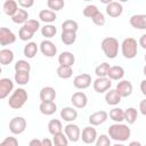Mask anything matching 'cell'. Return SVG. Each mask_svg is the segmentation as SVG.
Here are the masks:
<instances>
[{"label":"cell","instance_id":"obj_7","mask_svg":"<svg viewBox=\"0 0 146 146\" xmlns=\"http://www.w3.org/2000/svg\"><path fill=\"white\" fill-rule=\"evenodd\" d=\"M92 87L94 90L98 94L107 92L112 87V80H110L108 78H97L92 82Z\"/></svg>","mask_w":146,"mask_h":146},{"label":"cell","instance_id":"obj_49","mask_svg":"<svg viewBox=\"0 0 146 146\" xmlns=\"http://www.w3.org/2000/svg\"><path fill=\"white\" fill-rule=\"evenodd\" d=\"M29 146H42V140H40L38 138H33L30 140Z\"/></svg>","mask_w":146,"mask_h":146},{"label":"cell","instance_id":"obj_32","mask_svg":"<svg viewBox=\"0 0 146 146\" xmlns=\"http://www.w3.org/2000/svg\"><path fill=\"white\" fill-rule=\"evenodd\" d=\"M60 40L66 46H71L76 41V32H65L62 31L60 34Z\"/></svg>","mask_w":146,"mask_h":146},{"label":"cell","instance_id":"obj_15","mask_svg":"<svg viewBox=\"0 0 146 146\" xmlns=\"http://www.w3.org/2000/svg\"><path fill=\"white\" fill-rule=\"evenodd\" d=\"M123 13V7L122 3L117 2V1H111L107 6H106V14L110 17L116 18L119 16H121Z\"/></svg>","mask_w":146,"mask_h":146},{"label":"cell","instance_id":"obj_37","mask_svg":"<svg viewBox=\"0 0 146 146\" xmlns=\"http://www.w3.org/2000/svg\"><path fill=\"white\" fill-rule=\"evenodd\" d=\"M14 68H15V72H26V73H30L31 72V64L27 60L19 59V60L16 62Z\"/></svg>","mask_w":146,"mask_h":146},{"label":"cell","instance_id":"obj_34","mask_svg":"<svg viewBox=\"0 0 146 146\" xmlns=\"http://www.w3.org/2000/svg\"><path fill=\"white\" fill-rule=\"evenodd\" d=\"M56 33H57V29H56V26L52 25V24H46L44 26L41 27V34H42L44 38H47V39L54 38V36L56 35Z\"/></svg>","mask_w":146,"mask_h":146},{"label":"cell","instance_id":"obj_53","mask_svg":"<svg viewBox=\"0 0 146 146\" xmlns=\"http://www.w3.org/2000/svg\"><path fill=\"white\" fill-rule=\"evenodd\" d=\"M128 146H141V144H140L139 141H137V140H133V141L129 143V145H128Z\"/></svg>","mask_w":146,"mask_h":146},{"label":"cell","instance_id":"obj_1","mask_svg":"<svg viewBox=\"0 0 146 146\" xmlns=\"http://www.w3.org/2000/svg\"><path fill=\"white\" fill-rule=\"evenodd\" d=\"M108 137L116 141H125L129 139L131 135V130L128 124L123 123H114L108 128Z\"/></svg>","mask_w":146,"mask_h":146},{"label":"cell","instance_id":"obj_55","mask_svg":"<svg viewBox=\"0 0 146 146\" xmlns=\"http://www.w3.org/2000/svg\"><path fill=\"white\" fill-rule=\"evenodd\" d=\"M113 146H125V145H123V144H114Z\"/></svg>","mask_w":146,"mask_h":146},{"label":"cell","instance_id":"obj_38","mask_svg":"<svg viewBox=\"0 0 146 146\" xmlns=\"http://www.w3.org/2000/svg\"><path fill=\"white\" fill-rule=\"evenodd\" d=\"M14 79H15V82L17 84L25 86L30 81V73H26V72H16Z\"/></svg>","mask_w":146,"mask_h":146},{"label":"cell","instance_id":"obj_24","mask_svg":"<svg viewBox=\"0 0 146 146\" xmlns=\"http://www.w3.org/2000/svg\"><path fill=\"white\" fill-rule=\"evenodd\" d=\"M75 62V57L71 51H63L59 56H58V63L59 65L63 66H73Z\"/></svg>","mask_w":146,"mask_h":146},{"label":"cell","instance_id":"obj_26","mask_svg":"<svg viewBox=\"0 0 146 146\" xmlns=\"http://www.w3.org/2000/svg\"><path fill=\"white\" fill-rule=\"evenodd\" d=\"M29 13L27 10L23 9V8H19L18 11L11 17V21L15 23V24H25L29 19Z\"/></svg>","mask_w":146,"mask_h":146},{"label":"cell","instance_id":"obj_5","mask_svg":"<svg viewBox=\"0 0 146 146\" xmlns=\"http://www.w3.org/2000/svg\"><path fill=\"white\" fill-rule=\"evenodd\" d=\"M26 120L23 116H15L9 122V131L14 135H21L26 129Z\"/></svg>","mask_w":146,"mask_h":146},{"label":"cell","instance_id":"obj_46","mask_svg":"<svg viewBox=\"0 0 146 146\" xmlns=\"http://www.w3.org/2000/svg\"><path fill=\"white\" fill-rule=\"evenodd\" d=\"M91 21L94 22L95 25H97V26H103V25L105 24V16H104L103 13L99 11L95 17L91 18Z\"/></svg>","mask_w":146,"mask_h":146},{"label":"cell","instance_id":"obj_16","mask_svg":"<svg viewBox=\"0 0 146 146\" xmlns=\"http://www.w3.org/2000/svg\"><path fill=\"white\" fill-rule=\"evenodd\" d=\"M14 89V82L9 78H2L0 80V99H5Z\"/></svg>","mask_w":146,"mask_h":146},{"label":"cell","instance_id":"obj_51","mask_svg":"<svg viewBox=\"0 0 146 146\" xmlns=\"http://www.w3.org/2000/svg\"><path fill=\"white\" fill-rule=\"evenodd\" d=\"M41 140H42V146H54L52 140L49 139V138H43Z\"/></svg>","mask_w":146,"mask_h":146},{"label":"cell","instance_id":"obj_42","mask_svg":"<svg viewBox=\"0 0 146 146\" xmlns=\"http://www.w3.org/2000/svg\"><path fill=\"white\" fill-rule=\"evenodd\" d=\"M26 30H29L30 32H32L33 34L40 29V23H39V21H36V19H29L24 25H23Z\"/></svg>","mask_w":146,"mask_h":146},{"label":"cell","instance_id":"obj_39","mask_svg":"<svg viewBox=\"0 0 146 146\" xmlns=\"http://www.w3.org/2000/svg\"><path fill=\"white\" fill-rule=\"evenodd\" d=\"M52 143H54L55 146H67L68 139H67V137L64 132H60V133H57V135L54 136Z\"/></svg>","mask_w":146,"mask_h":146},{"label":"cell","instance_id":"obj_35","mask_svg":"<svg viewBox=\"0 0 146 146\" xmlns=\"http://www.w3.org/2000/svg\"><path fill=\"white\" fill-rule=\"evenodd\" d=\"M110 68H111L110 64L106 63V62H104V63L99 64L95 68V74L97 75V78H107V74H108Z\"/></svg>","mask_w":146,"mask_h":146},{"label":"cell","instance_id":"obj_29","mask_svg":"<svg viewBox=\"0 0 146 146\" xmlns=\"http://www.w3.org/2000/svg\"><path fill=\"white\" fill-rule=\"evenodd\" d=\"M39 48H38V44L35 42H27L25 46H24V49H23V54L25 57L27 58H33L36 52H38Z\"/></svg>","mask_w":146,"mask_h":146},{"label":"cell","instance_id":"obj_44","mask_svg":"<svg viewBox=\"0 0 146 146\" xmlns=\"http://www.w3.org/2000/svg\"><path fill=\"white\" fill-rule=\"evenodd\" d=\"M96 146H111V138L107 135H100L97 137Z\"/></svg>","mask_w":146,"mask_h":146},{"label":"cell","instance_id":"obj_12","mask_svg":"<svg viewBox=\"0 0 146 146\" xmlns=\"http://www.w3.org/2000/svg\"><path fill=\"white\" fill-rule=\"evenodd\" d=\"M71 103L75 108H84L88 104V97L82 91H76L71 97Z\"/></svg>","mask_w":146,"mask_h":146},{"label":"cell","instance_id":"obj_50","mask_svg":"<svg viewBox=\"0 0 146 146\" xmlns=\"http://www.w3.org/2000/svg\"><path fill=\"white\" fill-rule=\"evenodd\" d=\"M138 43H139V46H140L143 49H146V33H144V34L139 38Z\"/></svg>","mask_w":146,"mask_h":146},{"label":"cell","instance_id":"obj_28","mask_svg":"<svg viewBox=\"0 0 146 146\" xmlns=\"http://www.w3.org/2000/svg\"><path fill=\"white\" fill-rule=\"evenodd\" d=\"M48 131H49L52 136L63 132V124H62V122H60L59 120H57V119L50 120L49 123H48Z\"/></svg>","mask_w":146,"mask_h":146},{"label":"cell","instance_id":"obj_9","mask_svg":"<svg viewBox=\"0 0 146 146\" xmlns=\"http://www.w3.org/2000/svg\"><path fill=\"white\" fill-rule=\"evenodd\" d=\"M15 41H16V35L14 34V32L11 30H9L8 27L0 29V44L2 47L11 44Z\"/></svg>","mask_w":146,"mask_h":146},{"label":"cell","instance_id":"obj_40","mask_svg":"<svg viewBox=\"0 0 146 146\" xmlns=\"http://www.w3.org/2000/svg\"><path fill=\"white\" fill-rule=\"evenodd\" d=\"M98 13H99V10H98L97 6H95V5H87L83 9V16H86L88 18L95 17Z\"/></svg>","mask_w":146,"mask_h":146},{"label":"cell","instance_id":"obj_18","mask_svg":"<svg viewBox=\"0 0 146 146\" xmlns=\"http://www.w3.org/2000/svg\"><path fill=\"white\" fill-rule=\"evenodd\" d=\"M60 117L66 122H73L78 117V111L71 106L63 107L60 111Z\"/></svg>","mask_w":146,"mask_h":146},{"label":"cell","instance_id":"obj_20","mask_svg":"<svg viewBox=\"0 0 146 146\" xmlns=\"http://www.w3.org/2000/svg\"><path fill=\"white\" fill-rule=\"evenodd\" d=\"M122 97L119 95V92L116 91V89H110L106 94H105V102L108 105L115 106L117 104H120Z\"/></svg>","mask_w":146,"mask_h":146},{"label":"cell","instance_id":"obj_47","mask_svg":"<svg viewBox=\"0 0 146 146\" xmlns=\"http://www.w3.org/2000/svg\"><path fill=\"white\" fill-rule=\"evenodd\" d=\"M18 6H21L23 9H27L30 7H32L34 5V1L33 0H18L17 1Z\"/></svg>","mask_w":146,"mask_h":146},{"label":"cell","instance_id":"obj_57","mask_svg":"<svg viewBox=\"0 0 146 146\" xmlns=\"http://www.w3.org/2000/svg\"><path fill=\"white\" fill-rule=\"evenodd\" d=\"M145 146H146V145H145Z\"/></svg>","mask_w":146,"mask_h":146},{"label":"cell","instance_id":"obj_10","mask_svg":"<svg viewBox=\"0 0 146 146\" xmlns=\"http://www.w3.org/2000/svg\"><path fill=\"white\" fill-rule=\"evenodd\" d=\"M40 51L46 57H54L57 54V47L50 40H43L40 43Z\"/></svg>","mask_w":146,"mask_h":146},{"label":"cell","instance_id":"obj_21","mask_svg":"<svg viewBox=\"0 0 146 146\" xmlns=\"http://www.w3.org/2000/svg\"><path fill=\"white\" fill-rule=\"evenodd\" d=\"M123 76H124V68L122 66H119V65L111 66V68L108 71V74H107V78L110 80H112V81L113 80L114 81H119Z\"/></svg>","mask_w":146,"mask_h":146},{"label":"cell","instance_id":"obj_3","mask_svg":"<svg viewBox=\"0 0 146 146\" xmlns=\"http://www.w3.org/2000/svg\"><path fill=\"white\" fill-rule=\"evenodd\" d=\"M29 96H27V91L23 88H17L15 91H13L11 96L9 97L8 100V105L10 108L13 110H19L24 106V104L26 103Z\"/></svg>","mask_w":146,"mask_h":146},{"label":"cell","instance_id":"obj_30","mask_svg":"<svg viewBox=\"0 0 146 146\" xmlns=\"http://www.w3.org/2000/svg\"><path fill=\"white\" fill-rule=\"evenodd\" d=\"M110 117L113 120L115 123H121L124 120V111L120 107H114L110 111Z\"/></svg>","mask_w":146,"mask_h":146},{"label":"cell","instance_id":"obj_52","mask_svg":"<svg viewBox=\"0 0 146 146\" xmlns=\"http://www.w3.org/2000/svg\"><path fill=\"white\" fill-rule=\"evenodd\" d=\"M140 91L144 96H146V79L140 82Z\"/></svg>","mask_w":146,"mask_h":146},{"label":"cell","instance_id":"obj_11","mask_svg":"<svg viewBox=\"0 0 146 146\" xmlns=\"http://www.w3.org/2000/svg\"><path fill=\"white\" fill-rule=\"evenodd\" d=\"M115 89H116V91L119 92V95L122 98H125V97H129L132 94L133 87H132V83L129 80H121L116 84V88Z\"/></svg>","mask_w":146,"mask_h":146},{"label":"cell","instance_id":"obj_22","mask_svg":"<svg viewBox=\"0 0 146 146\" xmlns=\"http://www.w3.org/2000/svg\"><path fill=\"white\" fill-rule=\"evenodd\" d=\"M2 9H3V13L10 17H13L17 11H18V3L17 1L15 0H6L3 2V6H2Z\"/></svg>","mask_w":146,"mask_h":146},{"label":"cell","instance_id":"obj_2","mask_svg":"<svg viewBox=\"0 0 146 146\" xmlns=\"http://www.w3.org/2000/svg\"><path fill=\"white\" fill-rule=\"evenodd\" d=\"M100 47L105 56L110 59H114L119 54V41L113 36L104 38L102 40Z\"/></svg>","mask_w":146,"mask_h":146},{"label":"cell","instance_id":"obj_45","mask_svg":"<svg viewBox=\"0 0 146 146\" xmlns=\"http://www.w3.org/2000/svg\"><path fill=\"white\" fill-rule=\"evenodd\" d=\"M0 146H18V140L16 137H7L1 141Z\"/></svg>","mask_w":146,"mask_h":146},{"label":"cell","instance_id":"obj_17","mask_svg":"<svg viewBox=\"0 0 146 146\" xmlns=\"http://www.w3.org/2000/svg\"><path fill=\"white\" fill-rule=\"evenodd\" d=\"M108 117V113L105 112V111H97L95 113H92L90 116H89V123L92 125V127H96V125H100L103 124L104 122H106Z\"/></svg>","mask_w":146,"mask_h":146},{"label":"cell","instance_id":"obj_27","mask_svg":"<svg viewBox=\"0 0 146 146\" xmlns=\"http://www.w3.org/2000/svg\"><path fill=\"white\" fill-rule=\"evenodd\" d=\"M14 52L10 49L3 48L0 50V63L2 65H8L14 60Z\"/></svg>","mask_w":146,"mask_h":146},{"label":"cell","instance_id":"obj_54","mask_svg":"<svg viewBox=\"0 0 146 146\" xmlns=\"http://www.w3.org/2000/svg\"><path fill=\"white\" fill-rule=\"evenodd\" d=\"M143 74H144V75L146 76V65H145V66L143 67Z\"/></svg>","mask_w":146,"mask_h":146},{"label":"cell","instance_id":"obj_33","mask_svg":"<svg viewBox=\"0 0 146 146\" xmlns=\"http://www.w3.org/2000/svg\"><path fill=\"white\" fill-rule=\"evenodd\" d=\"M56 73H57L58 78L66 80V79H70V78L72 76L73 70H72L71 66H63V65H59V66L57 67V70H56Z\"/></svg>","mask_w":146,"mask_h":146},{"label":"cell","instance_id":"obj_13","mask_svg":"<svg viewBox=\"0 0 146 146\" xmlns=\"http://www.w3.org/2000/svg\"><path fill=\"white\" fill-rule=\"evenodd\" d=\"M81 139H82V141H83L84 144H92V143H96V140H97V131H96V129H95L92 125L86 127V128L82 130Z\"/></svg>","mask_w":146,"mask_h":146},{"label":"cell","instance_id":"obj_48","mask_svg":"<svg viewBox=\"0 0 146 146\" xmlns=\"http://www.w3.org/2000/svg\"><path fill=\"white\" fill-rule=\"evenodd\" d=\"M139 112L143 115L146 116V98L143 99V100H140V103H139Z\"/></svg>","mask_w":146,"mask_h":146},{"label":"cell","instance_id":"obj_41","mask_svg":"<svg viewBox=\"0 0 146 146\" xmlns=\"http://www.w3.org/2000/svg\"><path fill=\"white\" fill-rule=\"evenodd\" d=\"M47 6L50 10L52 11H58L62 10L64 7V1L63 0H48L47 1Z\"/></svg>","mask_w":146,"mask_h":146},{"label":"cell","instance_id":"obj_8","mask_svg":"<svg viewBox=\"0 0 146 146\" xmlns=\"http://www.w3.org/2000/svg\"><path fill=\"white\" fill-rule=\"evenodd\" d=\"M90 84H91V75L88 74V73L79 74V75H76V76L73 79V86H74L76 89L83 90V89L89 88Z\"/></svg>","mask_w":146,"mask_h":146},{"label":"cell","instance_id":"obj_31","mask_svg":"<svg viewBox=\"0 0 146 146\" xmlns=\"http://www.w3.org/2000/svg\"><path fill=\"white\" fill-rule=\"evenodd\" d=\"M138 117V111L135 107H129L124 111V121L128 124H133Z\"/></svg>","mask_w":146,"mask_h":146},{"label":"cell","instance_id":"obj_36","mask_svg":"<svg viewBox=\"0 0 146 146\" xmlns=\"http://www.w3.org/2000/svg\"><path fill=\"white\" fill-rule=\"evenodd\" d=\"M79 29V24L78 22L73 21V19H66L62 23V31L65 32H76Z\"/></svg>","mask_w":146,"mask_h":146},{"label":"cell","instance_id":"obj_4","mask_svg":"<svg viewBox=\"0 0 146 146\" xmlns=\"http://www.w3.org/2000/svg\"><path fill=\"white\" fill-rule=\"evenodd\" d=\"M121 52H122L123 57L127 59L135 58L138 52L137 40L133 38H125L121 43Z\"/></svg>","mask_w":146,"mask_h":146},{"label":"cell","instance_id":"obj_19","mask_svg":"<svg viewBox=\"0 0 146 146\" xmlns=\"http://www.w3.org/2000/svg\"><path fill=\"white\" fill-rule=\"evenodd\" d=\"M57 94L52 87H43L40 90V100L41 102H54Z\"/></svg>","mask_w":146,"mask_h":146},{"label":"cell","instance_id":"obj_14","mask_svg":"<svg viewBox=\"0 0 146 146\" xmlns=\"http://www.w3.org/2000/svg\"><path fill=\"white\" fill-rule=\"evenodd\" d=\"M129 23L136 30H146V14L132 15L129 19Z\"/></svg>","mask_w":146,"mask_h":146},{"label":"cell","instance_id":"obj_56","mask_svg":"<svg viewBox=\"0 0 146 146\" xmlns=\"http://www.w3.org/2000/svg\"><path fill=\"white\" fill-rule=\"evenodd\" d=\"M144 58H145V62H146V54H145V56H144Z\"/></svg>","mask_w":146,"mask_h":146},{"label":"cell","instance_id":"obj_6","mask_svg":"<svg viewBox=\"0 0 146 146\" xmlns=\"http://www.w3.org/2000/svg\"><path fill=\"white\" fill-rule=\"evenodd\" d=\"M64 133L66 135L67 139L73 143H76L81 138V130L79 125L73 124V123H68L64 127Z\"/></svg>","mask_w":146,"mask_h":146},{"label":"cell","instance_id":"obj_23","mask_svg":"<svg viewBox=\"0 0 146 146\" xmlns=\"http://www.w3.org/2000/svg\"><path fill=\"white\" fill-rule=\"evenodd\" d=\"M39 18L41 22H43L46 24H51L52 22H55L57 19V15L55 11H52L50 9H42L39 13Z\"/></svg>","mask_w":146,"mask_h":146},{"label":"cell","instance_id":"obj_25","mask_svg":"<svg viewBox=\"0 0 146 146\" xmlns=\"http://www.w3.org/2000/svg\"><path fill=\"white\" fill-rule=\"evenodd\" d=\"M39 110L43 115H52L57 111V105L55 102H41Z\"/></svg>","mask_w":146,"mask_h":146},{"label":"cell","instance_id":"obj_43","mask_svg":"<svg viewBox=\"0 0 146 146\" xmlns=\"http://www.w3.org/2000/svg\"><path fill=\"white\" fill-rule=\"evenodd\" d=\"M33 33L32 32H30L29 30H26L24 26H22L21 29H19V31H18V38L22 40V41H29V40H31L32 38H33Z\"/></svg>","mask_w":146,"mask_h":146}]
</instances>
